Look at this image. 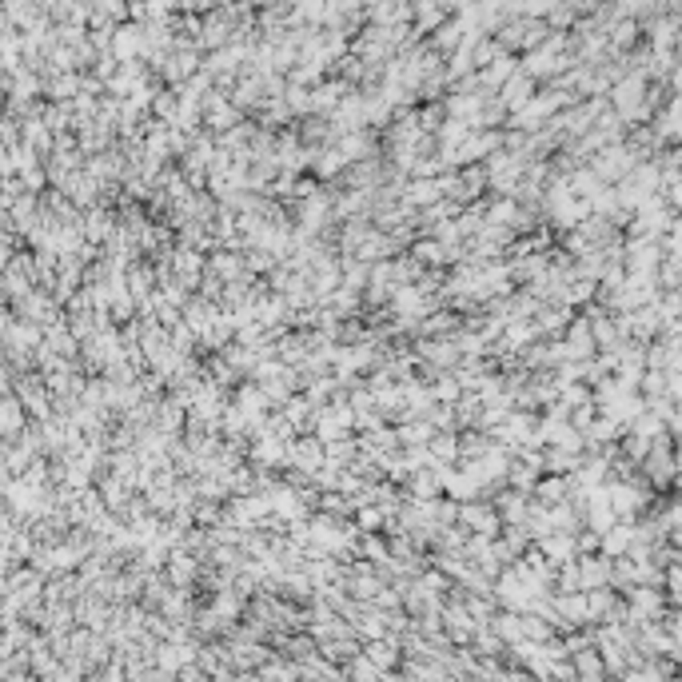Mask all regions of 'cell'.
I'll return each instance as SVG.
<instances>
[{
	"instance_id": "obj_1",
	"label": "cell",
	"mask_w": 682,
	"mask_h": 682,
	"mask_svg": "<svg viewBox=\"0 0 682 682\" xmlns=\"http://www.w3.org/2000/svg\"><path fill=\"white\" fill-rule=\"evenodd\" d=\"M188 4H204V0H188Z\"/></svg>"
}]
</instances>
